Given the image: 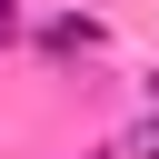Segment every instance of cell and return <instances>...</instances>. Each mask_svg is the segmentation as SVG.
I'll return each mask as SVG.
<instances>
[{
  "label": "cell",
  "instance_id": "obj_1",
  "mask_svg": "<svg viewBox=\"0 0 159 159\" xmlns=\"http://www.w3.org/2000/svg\"><path fill=\"white\" fill-rule=\"evenodd\" d=\"M50 50H99V20H50Z\"/></svg>",
  "mask_w": 159,
  "mask_h": 159
},
{
  "label": "cell",
  "instance_id": "obj_2",
  "mask_svg": "<svg viewBox=\"0 0 159 159\" xmlns=\"http://www.w3.org/2000/svg\"><path fill=\"white\" fill-rule=\"evenodd\" d=\"M119 159H159V119H139V129L119 139Z\"/></svg>",
  "mask_w": 159,
  "mask_h": 159
}]
</instances>
